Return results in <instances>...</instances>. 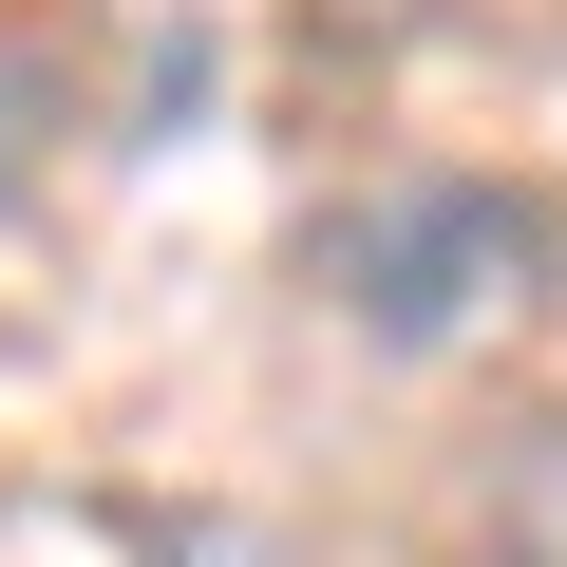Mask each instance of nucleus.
<instances>
[{"instance_id":"nucleus-1","label":"nucleus","mask_w":567,"mask_h":567,"mask_svg":"<svg viewBox=\"0 0 567 567\" xmlns=\"http://www.w3.org/2000/svg\"><path fill=\"white\" fill-rule=\"evenodd\" d=\"M548 265H567V227H548L529 189H492V171H398V189H360V208L303 227V284H322L379 360H435V341L529 322Z\"/></svg>"},{"instance_id":"nucleus-2","label":"nucleus","mask_w":567,"mask_h":567,"mask_svg":"<svg viewBox=\"0 0 567 567\" xmlns=\"http://www.w3.org/2000/svg\"><path fill=\"white\" fill-rule=\"evenodd\" d=\"M39 133H58V76L0 39V208H20V171H39Z\"/></svg>"}]
</instances>
